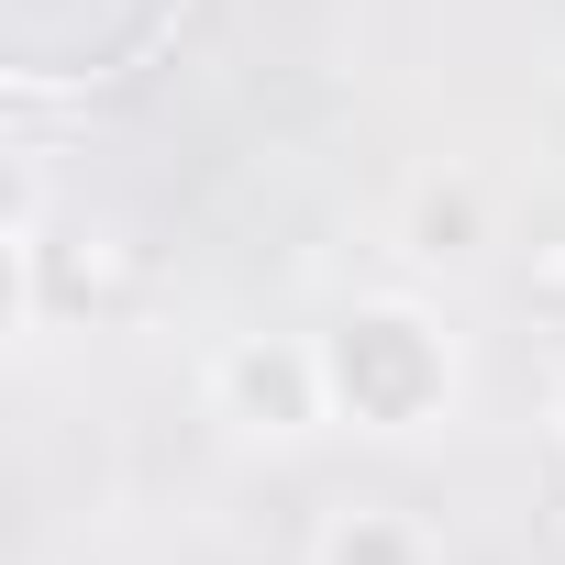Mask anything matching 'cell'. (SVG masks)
<instances>
[{
    "mask_svg": "<svg viewBox=\"0 0 565 565\" xmlns=\"http://www.w3.org/2000/svg\"><path fill=\"white\" fill-rule=\"evenodd\" d=\"M322 377H333L366 422H411V411L444 388V355H433V333H422L411 311H366V322H344V333H333Z\"/></svg>",
    "mask_w": 565,
    "mask_h": 565,
    "instance_id": "1",
    "label": "cell"
},
{
    "mask_svg": "<svg viewBox=\"0 0 565 565\" xmlns=\"http://www.w3.org/2000/svg\"><path fill=\"white\" fill-rule=\"evenodd\" d=\"M222 388H233L266 433H300L311 399H322V366H311V355H266V344H244V355L222 366Z\"/></svg>",
    "mask_w": 565,
    "mask_h": 565,
    "instance_id": "2",
    "label": "cell"
},
{
    "mask_svg": "<svg viewBox=\"0 0 565 565\" xmlns=\"http://www.w3.org/2000/svg\"><path fill=\"white\" fill-rule=\"evenodd\" d=\"M466 244H477V189H466V178H455V189L433 178V189L411 200V255H466Z\"/></svg>",
    "mask_w": 565,
    "mask_h": 565,
    "instance_id": "3",
    "label": "cell"
},
{
    "mask_svg": "<svg viewBox=\"0 0 565 565\" xmlns=\"http://www.w3.org/2000/svg\"><path fill=\"white\" fill-rule=\"evenodd\" d=\"M322 565H422V543H411L388 510H355V521L322 543Z\"/></svg>",
    "mask_w": 565,
    "mask_h": 565,
    "instance_id": "4",
    "label": "cell"
}]
</instances>
